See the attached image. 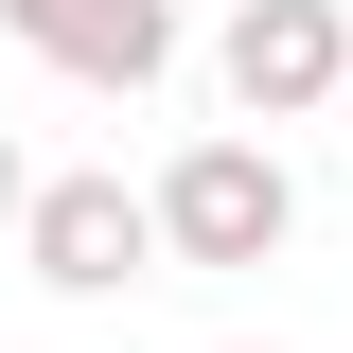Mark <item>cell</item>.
Returning a JSON list of instances; mask_svg holds the SVG:
<instances>
[{
  "label": "cell",
  "instance_id": "1",
  "mask_svg": "<svg viewBox=\"0 0 353 353\" xmlns=\"http://www.w3.org/2000/svg\"><path fill=\"white\" fill-rule=\"evenodd\" d=\"M159 230H176L194 265H265V248H283V176L212 141V159H176V194H159Z\"/></svg>",
  "mask_w": 353,
  "mask_h": 353
},
{
  "label": "cell",
  "instance_id": "4",
  "mask_svg": "<svg viewBox=\"0 0 353 353\" xmlns=\"http://www.w3.org/2000/svg\"><path fill=\"white\" fill-rule=\"evenodd\" d=\"M71 71H159V0H18Z\"/></svg>",
  "mask_w": 353,
  "mask_h": 353
},
{
  "label": "cell",
  "instance_id": "3",
  "mask_svg": "<svg viewBox=\"0 0 353 353\" xmlns=\"http://www.w3.org/2000/svg\"><path fill=\"white\" fill-rule=\"evenodd\" d=\"M36 248H53V283H124V265H141V212L106 194V176H71V194H36Z\"/></svg>",
  "mask_w": 353,
  "mask_h": 353
},
{
  "label": "cell",
  "instance_id": "2",
  "mask_svg": "<svg viewBox=\"0 0 353 353\" xmlns=\"http://www.w3.org/2000/svg\"><path fill=\"white\" fill-rule=\"evenodd\" d=\"M230 88H248V106H301V88H336V18H318V0H248Z\"/></svg>",
  "mask_w": 353,
  "mask_h": 353
},
{
  "label": "cell",
  "instance_id": "5",
  "mask_svg": "<svg viewBox=\"0 0 353 353\" xmlns=\"http://www.w3.org/2000/svg\"><path fill=\"white\" fill-rule=\"evenodd\" d=\"M0 212H18V159H0Z\"/></svg>",
  "mask_w": 353,
  "mask_h": 353
}]
</instances>
